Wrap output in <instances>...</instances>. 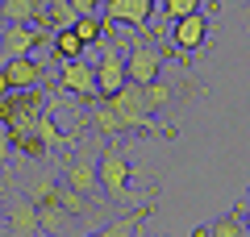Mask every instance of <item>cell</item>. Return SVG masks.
<instances>
[{
	"label": "cell",
	"instance_id": "1",
	"mask_svg": "<svg viewBox=\"0 0 250 237\" xmlns=\"http://www.w3.org/2000/svg\"><path fill=\"white\" fill-rule=\"evenodd\" d=\"M100 192L108 200H129V183H134V167H129V154H125L121 141H104L100 150Z\"/></svg>",
	"mask_w": 250,
	"mask_h": 237
},
{
	"label": "cell",
	"instance_id": "2",
	"mask_svg": "<svg viewBox=\"0 0 250 237\" xmlns=\"http://www.w3.org/2000/svg\"><path fill=\"white\" fill-rule=\"evenodd\" d=\"M167 54H175L179 62L188 67V54H179L175 46H159V42H150V38H142L138 46H129V54H125V75H129V83H154L159 79V71H163V59Z\"/></svg>",
	"mask_w": 250,
	"mask_h": 237
},
{
	"label": "cell",
	"instance_id": "3",
	"mask_svg": "<svg viewBox=\"0 0 250 237\" xmlns=\"http://www.w3.org/2000/svg\"><path fill=\"white\" fill-rule=\"evenodd\" d=\"M96 50H100L96 88H100V100H108V96H117V92L129 83V75H125V54H121V50H129V46L125 42H100Z\"/></svg>",
	"mask_w": 250,
	"mask_h": 237
},
{
	"label": "cell",
	"instance_id": "4",
	"mask_svg": "<svg viewBox=\"0 0 250 237\" xmlns=\"http://www.w3.org/2000/svg\"><path fill=\"white\" fill-rule=\"evenodd\" d=\"M217 13V4H205V9H196V13H188V17H179V21H171V46H175L179 54H192V50H200L205 46V38H208V17Z\"/></svg>",
	"mask_w": 250,
	"mask_h": 237
},
{
	"label": "cell",
	"instance_id": "5",
	"mask_svg": "<svg viewBox=\"0 0 250 237\" xmlns=\"http://www.w3.org/2000/svg\"><path fill=\"white\" fill-rule=\"evenodd\" d=\"M46 108L42 88H25V92H4L0 96V125L13 129V125H34V117Z\"/></svg>",
	"mask_w": 250,
	"mask_h": 237
},
{
	"label": "cell",
	"instance_id": "6",
	"mask_svg": "<svg viewBox=\"0 0 250 237\" xmlns=\"http://www.w3.org/2000/svg\"><path fill=\"white\" fill-rule=\"evenodd\" d=\"M59 88L67 92V96L83 100V104H96L100 100V88H96V67L83 59H71L59 67Z\"/></svg>",
	"mask_w": 250,
	"mask_h": 237
},
{
	"label": "cell",
	"instance_id": "7",
	"mask_svg": "<svg viewBox=\"0 0 250 237\" xmlns=\"http://www.w3.org/2000/svg\"><path fill=\"white\" fill-rule=\"evenodd\" d=\"M46 67L34 59V54H21V59L0 62V96L4 92H25V88H42Z\"/></svg>",
	"mask_w": 250,
	"mask_h": 237
},
{
	"label": "cell",
	"instance_id": "8",
	"mask_svg": "<svg viewBox=\"0 0 250 237\" xmlns=\"http://www.w3.org/2000/svg\"><path fill=\"white\" fill-rule=\"evenodd\" d=\"M62 183L96 200L100 196V158H92L88 150H75V154L62 162Z\"/></svg>",
	"mask_w": 250,
	"mask_h": 237
},
{
	"label": "cell",
	"instance_id": "9",
	"mask_svg": "<svg viewBox=\"0 0 250 237\" xmlns=\"http://www.w3.org/2000/svg\"><path fill=\"white\" fill-rule=\"evenodd\" d=\"M38 46H50V34L42 25H4V34H0V62L34 54Z\"/></svg>",
	"mask_w": 250,
	"mask_h": 237
},
{
	"label": "cell",
	"instance_id": "10",
	"mask_svg": "<svg viewBox=\"0 0 250 237\" xmlns=\"http://www.w3.org/2000/svg\"><path fill=\"white\" fill-rule=\"evenodd\" d=\"M100 13H104L108 25H129L146 34V21L154 17V0H104Z\"/></svg>",
	"mask_w": 250,
	"mask_h": 237
},
{
	"label": "cell",
	"instance_id": "11",
	"mask_svg": "<svg viewBox=\"0 0 250 237\" xmlns=\"http://www.w3.org/2000/svg\"><path fill=\"white\" fill-rule=\"evenodd\" d=\"M4 229L9 237H42V220H38V204L29 196H17L4 212Z\"/></svg>",
	"mask_w": 250,
	"mask_h": 237
},
{
	"label": "cell",
	"instance_id": "12",
	"mask_svg": "<svg viewBox=\"0 0 250 237\" xmlns=\"http://www.w3.org/2000/svg\"><path fill=\"white\" fill-rule=\"evenodd\" d=\"M184 96H192V88H184V83H175V79H154V83H142V104L146 113H167V108H175Z\"/></svg>",
	"mask_w": 250,
	"mask_h": 237
},
{
	"label": "cell",
	"instance_id": "13",
	"mask_svg": "<svg viewBox=\"0 0 250 237\" xmlns=\"http://www.w3.org/2000/svg\"><path fill=\"white\" fill-rule=\"evenodd\" d=\"M46 4L50 0H0L9 25H46Z\"/></svg>",
	"mask_w": 250,
	"mask_h": 237
},
{
	"label": "cell",
	"instance_id": "14",
	"mask_svg": "<svg viewBox=\"0 0 250 237\" xmlns=\"http://www.w3.org/2000/svg\"><path fill=\"white\" fill-rule=\"evenodd\" d=\"M4 133H9L13 154H25V158H34V162L50 158V150H46V141L34 133V125H13V129H4Z\"/></svg>",
	"mask_w": 250,
	"mask_h": 237
},
{
	"label": "cell",
	"instance_id": "15",
	"mask_svg": "<svg viewBox=\"0 0 250 237\" xmlns=\"http://www.w3.org/2000/svg\"><path fill=\"white\" fill-rule=\"evenodd\" d=\"M192 237H250V229H246L242 208H229L225 217H217V220H208V225H200Z\"/></svg>",
	"mask_w": 250,
	"mask_h": 237
},
{
	"label": "cell",
	"instance_id": "16",
	"mask_svg": "<svg viewBox=\"0 0 250 237\" xmlns=\"http://www.w3.org/2000/svg\"><path fill=\"white\" fill-rule=\"evenodd\" d=\"M150 212H154V200H146L142 208H134V212H125V217H117L113 225H104V229H96V233H88V237H129V233H134V229L142 225L146 217H150Z\"/></svg>",
	"mask_w": 250,
	"mask_h": 237
},
{
	"label": "cell",
	"instance_id": "17",
	"mask_svg": "<svg viewBox=\"0 0 250 237\" xmlns=\"http://www.w3.org/2000/svg\"><path fill=\"white\" fill-rule=\"evenodd\" d=\"M83 50H88V46L80 42V34H75L71 25H67V29H54V34H50V59L71 62V59H83Z\"/></svg>",
	"mask_w": 250,
	"mask_h": 237
},
{
	"label": "cell",
	"instance_id": "18",
	"mask_svg": "<svg viewBox=\"0 0 250 237\" xmlns=\"http://www.w3.org/2000/svg\"><path fill=\"white\" fill-rule=\"evenodd\" d=\"M75 34H80V42L83 46H100V42H104V38H108V29H113V25H108V21H104V13H83V17H75Z\"/></svg>",
	"mask_w": 250,
	"mask_h": 237
},
{
	"label": "cell",
	"instance_id": "19",
	"mask_svg": "<svg viewBox=\"0 0 250 237\" xmlns=\"http://www.w3.org/2000/svg\"><path fill=\"white\" fill-rule=\"evenodd\" d=\"M34 133H38V138L46 141V150H50V154H54V150H62V146H67V141H71V138H62V129H59V125H54L50 108H42V113L34 117Z\"/></svg>",
	"mask_w": 250,
	"mask_h": 237
},
{
	"label": "cell",
	"instance_id": "20",
	"mask_svg": "<svg viewBox=\"0 0 250 237\" xmlns=\"http://www.w3.org/2000/svg\"><path fill=\"white\" fill-rule=\"evenodd\" d=\"M196 9H205V0H159V13H163V25H171V21H179V17H188V13H196Z\"/></svg>",
	"mask_w": 250,
	"mask_h": 237
},
{
	"label": "cell",
	"instance_id": "21",
	"mask_svg": "<svg viewBox=\"0 0 250 237\" xmlns=\"http://www.w3.org/2000/svg\"><path fill=\"white\" fill-rule=\"evenodd\" d=\"M75 17H80V13L71 9V0H50V4H46V25H50V29L75 25Z\"/></svg>",
	"mask_w": 250,
	"mask_h": 237
},
{
	"label": "cell",
	"instance_id": "22",
	"mask_svg": "<svg viewBox=\"0 0 250 237\" xmlns=\"http://www.w3.org/2000/svg\"><path fill=\"white\" fill-rule=\"evenodd\" d=\"M9 158H13V146H9V133L0 129V175H4V167H9Z\"/></svg>",
	"mask_w": 250,
	"mask_h": 237
},
{
	"label": "cell",
	"instance_id": "23",
	"mask_svg": "<svg viewBox=\"0 0 250 237\" xmlns=\"http://www.w3.org/2000/svg\"><path fill=\"white\" fill-rule=\"evenodd\" d=\"M100 4H104V0H71V9L80 13V17L83 13H100Z\"/></svg>",
	"mask_w": 250,
	"mask_h": 237
},
{
	"label": "cell",
	"instance_id": "24",
	"mask_svg": "<svg viewBox=\"0 0 250 237\" xmlns=\"http://www.w3.org/2000/svg\"><path fill=\"white\" fill-rule=\"evenodd\" d=\"M238 208H242V217H246V229H250V187H246V196H242Z\"/></svg>",
	"mask_w": 250,
	"mask_h": 237
},
{
	"label": "cell",
	"instance_id": "25",
	"mask_svg": "<svg viewBox=\"0 0 250 237\" xmlns=\"http://www.w3.org/2000/svg\"><path fill=\"white\" fill-rule=\"evenodd\" d=\"M4 25H9V17H4V9H0V34H4Z\"/></svg>",
	"mask_w": 250,
	"mask_h": 237
},
{
	"label": "cell",
	"instance_id": "26",
	"mask_svg": "<svg viewBox=\"0 0 250 237\" xmlns=\"http://www.w3.org/2000/svg\"><path fill=\"white\" fill-rule=\"evenodd\" d=\"M0 225H4V212H0Z\"/></svg>",
	"mask_w": 250,
	"mask_h": 237
},
{
	"label": "cell",
	"instance_id": "27",
	"mask_svg": "<svg viewBox=\"0 0 250 237\" xmlns=\"http://www.w3.org/2000/svg\"><path fill=\"white\" fill-rule=\"evenodd\" d=\"M129 237H138V233H129Z\"/></svg>",
	"mask_w": 250,
	"mask_h": 237
}]
</instances>
